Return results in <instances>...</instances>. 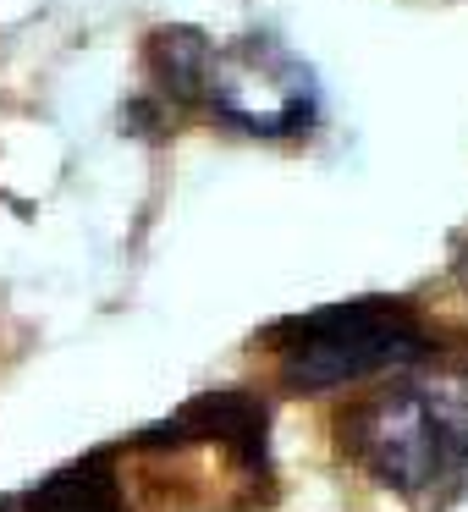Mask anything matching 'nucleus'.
<instances>
[{
    "label": "nucleus",
    "mask_w": 468,
    "mask_h": 512,
    "mask_svg": "<svg viewBox=\"0 0 468 512\" xmlns=\"http://www.w3.org/2000/svg\"><path fill=\"white\" fill-rule=\"evenodd\" d=\"M149 78L177 105H199L248 138H298L320 116L314 67L270 34L215 45L199 28H160L149 39Z\"/></svg>",
    "instance_id": "nucleus-1"
},
{
    "label": "nucleus",
    "mask_w": 468,
    "mask_h": 512,
    "mask_svg": "<svg viewBox=\"0 0 468 512\" xmlns=\"http://www.w3.org/2000/svg\"><path fill=\"white\" fill-rule=\"evenodd\" d=\"M342 457L375 485L452 507L468 496V375H402L336 419Z\"/></svg>",
    "instance_id": "nucleus-2"
},
{
    "label": "nucleus",
    "mask_w": 468,
    "mask_h": 512,
    "mask_svg": "<svg viewBox=\"0 0 468 512\" xmlns=\"http://www.w3.org/2000/svg\"><path fill=\"white\" fill-rule=\"evenodd\" d=\"M193 441H221L254 479H270V408L254 391H204L171 419L138 430L127 446L155 452V446H193Z\"/></svg>",
    "instance_id": "nucleus-4"
},
{
    "label": "nucleus",
    "mask_w": 468,
    "mask_h": 512,
    "mask_svg": "<svg viewBox=\"0 0 468 512\" xmlns=\"http://www.w3.org/2000/svg\"><path fill=\"white\" fill-rule=\"evenodd\" d=\"M457 281H463V287H468V248H463V254H457Z\"/></svg>",
    "instance_id": "nucleus-6"
},
{
    "label": "nucleus",
    "mask_w": 468,
    "mask_h": 512,
    "mask_svg": "<svg viewBox=\"0 0 468 512\" xmlns=\"http://www.w3.org/2000/svg\"><path fill=\"white\" fill-rule=\"evenodd\" d=\"M265 342L276 347L281 386L303 391V397L342 391L375 375H402V369H419L435 353L430 325L397 298L325 303V309L270 325Z\"/></svg>",
    "instance_id": "nucleus-3"
},
{
    "label": "nucleus",
    "mask_w": 468,
    "mask_h": 512,
    "mask_svg": "<svg viewBox=\"0 0 468 512\" xmlns=\"http://www.w3.org/2000/svg\"><path fill=\"white\" fill-rule=\"evenodd\" d=\"M0 512H127V501H122V479L111 468V452H89L78 463L45 474L39 485L0 496Z\"/></svg>",
    "instance_id": "nucleus-5"
}]
</instances>
